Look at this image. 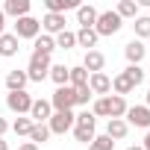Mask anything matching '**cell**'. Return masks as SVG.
<instances>
[{
  "label": "cell",
  "instance_id": "cell-1",
  "mask_svg": "<svg viewBox=\"0 0 150 150\" xmlns=\"http://www.w3.org/2000/svg\"><path fill=\"white\" fill-rule=\"evenodd\" d=\"M127 100L124 97H118V94H106V97H97L94 100V109H91V115H100V118H124L127 115Z\"/></svg>",
  "mask_w": 150,
  "mask_h": 150
},
{
  "label": "cell",
  "instance_id": "cell-2",
  "mask_svg": "<svg viewBox=\"0 0 150 150\" xmlns=\"http://www.w3.org/2000/svg\"><path fill=\"white\" fill-rule=\"evenodd\" d=\"M74 135H77V141H83V144H91L94 141V115L88 109L74 118Z\"/></svg>",
  "mask_w": 150,
  "mask_h": 150
},
{
  "label": "cell",
  "instance_id": "cell-3",
  "mask_svg": "<svg viewBox=\"0 0 150 150\" xmlns=\"http://www.w3.org/2000/svg\"><path fill=\"white\" fill-rule=\"evenodd\" d=\"M124 27V21H121V15L118 12H97V24H94V33L97 35H115L118 30Z\"/></svg>",
  "mask_w": 150,
  "mask_h": 150
},
{
  "label": "cell",
  "instance_id": "cell-4",
  "mask_svg": "<svg viewBox=\"0 0 150 150\" xmlns=\"http://www.w3.org/2000/svg\"><path fill=\"white\" fill-rule=\"evenodd\" d=\"M44 77H50V56L33 53V56H30V65H27V80L41 83Z\"/></svg>",
  "mask_w": 150,
  "mask_h": 150
},
{
  "label": "cell",
  "instance_id": "cell-5",
  "mask_svg": "<svg viewBox=\"0 0 150 150\" xmlns=\"http://www.w3.org/2000/svg\"><path fill=\"white\" fill-rule=\"evenodd\" d=\"M50 106H53L56 112H71L74 106H77V91H74L71 86L56 88V91H53V97H50Z\"/></svg>",
  "mask_w": 150,
  "mask_h": 150
},
{
  "label": "cell",
  "instance_id": "cell-6",
  "mask_svg": "<svg viewBox=\"0 0 150 150\" xmlns=\"http://www.w3.org/2000/svg\"><path fill=\"white\" fill-rule=\"evenodd\" d=\"M38 30H41V21H35L33 15H27V18H18V24H15V38H38Z\"/></svg>",
  "mask_w": 150,
  "mask_h": 150
},
{
  "label": "cell",
  "instance_id": "cell-7",
  "mask_svg": "<svg viewBox=\"0 0 150 150\" xmlns=\"http://www.w3.org/2000/svg\"><path fill=\"white\" fill-rule=\"evenodd\" d=\"M74 118H77L74 112H53V115H50L47 129H50V132H56V135H65V132L74 127Z\"/></svg>",
  "mask_w": 150,
  "mask_h": 150
},
{
  "label": "cell",
  "instance_id": "cell-8",
  "mask_svg": "<svg viewBox=\"0 0 150 150\" xmlns=\"http://www.w3.org/2000/svg\"><path fill=\"white\" fill-rule=\"evenodd\" d=\"M6 106H9L12 112L24 115V112L33 109V97H30L27 91H9V94H6Z\"/></svg>",
  "mask_w": 150,
  "mask_h": 150
},
{
  "label": "cell",
  "instance_id": "cell-9",
  "mask_svg": "<svg viewBox=\"0 0 150 150\" xmlns=\"http://www.w3.org/2000/svg\"><path fill=\"white\" fill-rule=\"evenodd\" d=\"M50 115H53L50 100H33V109H30L33 124H44V121H50Z\"/></svg>",
  "mask_w": 150,
  "mask_h": 150
},
{
  "label": "cell",
  "instance_id": "cell-10",
  "mask_svg": "<svg viewBox=\"0 0 150 150\" xmlns=\"http://www.w3.org/2000/svg\"><path fill=\"white\" fill-rule=\"evenodd\" d=\"M127 121L135 124V127L150 129V109H147V106H129V109H127Z\"/></svg>",
  "mask_w": 150,
  "mask_h": 150
},
{
  "label": "cell",
  "instance_id": "cell-11",
  "mask_svg": "<svg viewBox=\"0 0 150 150\" xmlns=\"http://www.w3.org/2000/svg\"><path fill=\"white\" fill-rule=\"evenodd\" d=\"M88 88H91V94H109L112 91V80L106 77V74H91L88 77Z\"/></svg>",
  "mask_w": 150,
  "mask_h": 150
},
{
  "label": "cell",
  "instance_id": "cell-12",
  "mask_svg": "<svg viewBox=\"0 0 150 150\" xmlns=\"http://www.w3.org/2000/svg\"><path fill=\"white\" fill-rule=\"evenodd\" d=\"M144 53H147V47H144L138 38H132V41L124 47V56H127V62H129V65H138V62L144 59Z\"/></svg>",
  "mask_w": 150,
  "mask_h": 150
},
{
  "label": "cell",
  "instance_id": "cell-13",
  "mask_svg": "<svg viewBox=\"0 0 150 150\" xmlns=\"http://www.w3.org/2000/svg\"><path fill=\"white\" fill-rule=\"evenodd\" d=\"M103 65H106V56H103L100 50H88V53H86V62H83L86 71H91V74H103Z\"/></svg>",
  "mask_w": 150,
  "mask_h": 150
},
{
  "label": "cell",
  "instance_id": "cell-14",
  "mask_svg": "<svg viewBox=\"0 0 150 150\" xmlns=\"http://www.w3.org/2000/svg\"><path fill=\"white\" fill-rule=\"evenodd\" d=\"M77 21H80L83 30H94V24H97V9H94V6H80V9H77Z\"/></svg>",
  "mask_w": 150,
  "mask_h": 150
},
{
  "label": "cell",
  "instance_id": "cell-15",
  "mask_svg": "<svg viewBox=\"0 0 150 150\" xmlns=\"http://www.w3.org/2000/svg\"><path fill=\"white\" fill-rule=\"evenodd\" d=\"M3 15H15V18H27L30 15V0H6Z\"/></svg>",
  "mask_w": 150,
  "mask_h": 150
},
{
  "label": "cell",
  "instance_id": "cell-16",
  "mask_svg": "<svg viewBox=\"0 0 150 150\" xmlns=\"http://www.w3.org/2000/svg\"><path fill=\"white\" fill-rule=\"evenodd\" d=\"M44 6H47V12H53V15H65L68 9H80L77 0H44Z\"/></svg>",
  "mask_w": 150,
  "mask_h": 150
},
{
  "label": "cell",
  "instance_id": "cell-17",
  "mask_svg": "<svg viewBox=\"0 0 150 150\" xmlns=\"http://www.w3.org/2000/svg\"><path fill=\"white\" fill-rule=\"evenodd\" d=\"M41 27L47 30V33H65V15H53V12H47L44 15V21H41Z\"/></svg>",
  "mask_w": 150,
  "mask_h": 150
},
{
  "label": "cell",
  "instance_id": "cell-18",
  "mask_svg": "<svg viewBox=\"0 0 150 150\" xmlns=\"http://www.w3.org/2000/svg\"><path fill=\"white\" fill-rule=\"evenodd\" d=\"M27 83H30L27 80V71H9V77H6V88L9 91H24Z\"/></svg>",
  "mask_w": 150,
  "mask_h": 150
},
{
  "label": "cell",
  "instance_id": "cell-19",
  "mask_svg": "<svg viewBox=\"0 0 150 150\" xmlns=\"http://www.w3.org/2000/svg\"><path fill=\"white\" fill-rule=\"evenodd\" d=\"M15 53H18L15 33H3V35H0V56H15Z\"/></svg>",
  "mask_w": 150,
  "mask_h": 150
},
{
  "label": "cell",
  "instance_id": "cell-20",
  "mask_svg": "<svg viewBox=\"0 0 150 150\" xmlns=\"http://www.w3.org/2000/svg\"><path fill=\"white\" fill-rule=\"evenodd\" d=\"M68 83H71V88H80V86H88V71L80 65V68H71V74H68Z\"/></svg>",
  "mask_w": 150,
  "mask_h": 150
},
{
  "label": "cell",
  "instance_id": "cell-21",
  "mask_svg": "<svg viewBox=\"0 0 150 150\" xmlns=\"http://www.w3.org/2000/svg\"><path fill=\"white\" fill-rule=\"evenodd\" d=\"M106 135H109L112 141L124 138V135H127V121H121V118H112V121H109V127H106Z\"/></svg>",
  "mask_w": 150,
  "mask_h": 150
},
{
  "label": "cell",
  "instance_id": "cell-22",
  "mask_svg": "<svg viewBox=\"0 0 150 150\" xmlns=\"http://www.w3.org/2000/svg\"><path fill=\"white\" fill-rule=\"evenodd\" d=\"M68 74H71V68H65V65H50V80L62 88V86H68Z\"/></svg>",
  "mask_w": 150,
  "mask_h": 150
},
{
  "label": "cell",
  "instance_id": "cell-23",
  "mask_svg": "<svg viewBox=\"0 0 150 150\" xmlns=\"http://www.w3.org/2000/svg\"><path fill=\"white\" fill-rule=\"evenodd\" d=\"M97 38H100V35H97L94 30H80V33H77V44L86 47V50H91V47L97 44Z\"/></svg>",
  "mask_w": 150,
  "mask_h": 150
},
{
  "label": "cell",
  "instance_id": "cell-24",
  "mask_svg": "<svg viewBox=\"0 0 150 150\" xmlns=\"http://www.w3.org/2000/svg\"><path fill=\"white\" fill-rule=\"evenodd\" d=\"M112 88H115V94H118V97H124V94H129V91H132L135 86H132V83H129V80L124 77V74H118V77L112 80Z\"/></svg>",
  "mask_w": 150,
  "mask_h": 150
},
{
  "label": "cell",
  "instance_id": "cell-25",
  "mask_svg": "<svg viewBox=\"0 0 150 150\" xmlns=\"http://www.w3.org/2000/svg\"><path fill=\"white\" fill-rule=\"evenodd\" d=\"M56 50V41L50 38V35H38L35 38V53H41V56H50Z\"/></svg>",
  "mask_w": 150,
  "mask_h": 150
},
{
  "label": "cell",
  "instance_id": "cell-26",
  "mask_svg": "<svg viewBox=\"0 0 150 150\" xmlns=\"http://www.w3.org/2000/svg\"><path fill=\"white\" fill-rule=\"evenodd\" d=\"M115 12L121 15V21H124V18H135V12H138V3H135V0H121Z\"/></svg>",
  "mask_w": 150,
  "mask_h": 150
},
{
  "label": "cell",
  "instance_id": "cell-27",
  "mask_svg": "<svg viewBox=\"0 0 150 150\" xmlns=\"http://www.w3.org/2000/svg\"><path fill=\"white\" fill-rule=\"evenodd\" d=\"M47 138H50L47 124H35V127L30 129V141H33V144H41V141H47Z\"/></svg>",
  "mask_w": 150,
  "mask_h": 150
},
{
  "label": "cell",
  "instance_id": "cell-28",
  "mask_svg": "<svg viewBox=\"0 0 150 150\" xmlns=\"http://www.w3.org/2000/svg\"><path fill=\"white\" fill-rule=\"evenodd\" d=\"M53 41H56V47H62V50H71L74 44H77V33H68V30H65V33H59Z\"/></svg>",
  "mask_w": 150,
  "mask_h": 150
},
{
  "label": "cell",
  "instance_id": "cell-29",
  "mask_svg": "<svg viewBox=\"0 0 150 150\" xmlns=\"http://www.w3.org/2000/svg\"><path fill=\"white\" fill-rule=\"evenodd\" d=\"M124 77L132 83V86H141V80H144V71L138 68V65H127V71H124Z\"/></svg>",
  "mask_w": 150,
  "mask_h": 150
},
{
  "label": "cell",
  "instance_id": "cell-30",
  "mask_svg": "<svg viewBox=\"0 0 150 150\" xmlns=\"http://www.w3.org/2000/svg\"><path fill=\"white\" fill-rule=\"evenodd\" d=\"M35 124H33V118H18L15 124H12V129H15V135H30V129H33Z\"/></svg>",
  "mask_w": 150,
  "mask_h": 150
},
{
  "label": "cell",
  "instance_id": "cell-31",
  "mask_svg": "<svg viewBox=\"0 0 150 150\" xmlns=\"http://www.w3.org/2000/svg\"><path fill=\"white\" fill-rule=\"evenodd\" d=\"M132 27H135V35H138V38H150V18H147V15H144V18H135Z\"/></svg>",
  "mask_w": 150,
  "mask_h": 150
},
{
  "label": "cell",
  "instance_id": "cell-32",
  "mask_svg": "<svg viewBox=\"0 0 150 150\" xmlns=\"http://www.w3.org/2000/svg\"><path fill=\"white\" fill-rule=\"evenodd\" d=\"M112 147H115V141L109 135H94V141L88 144V150H112Z\"/></svg>",
  "mask_w": 150,
  "mask_h": 150
},
{
  "label": "cell",
  "instance_id": "cell-33",
  "mask_svg": "<svg viewBox=\"0 0 150 150\" xmlns=\"http://www.w3.org/2000/svg\"><path fill=\"white\" fill-rule=\"evenodd\" d=\"M74 91H77V106H88V100H91V88L88 86H80Z\"/></svg>",
  "mask_w": 150,
  "mask_h": 150
},
{
  "label": "cell",
  "instance_id": "cell-34",
  "mask_svg": "<svg viewBox=\"0 0 150 150\" xmlns=\"http://www.w3.org/2000/svg\"><path fill=\"white\" fill-rule=\"evenodd\" d=\"M18 150H38V144H33V141H27V144H21Z\"/></svg>",
  "mask_w": 150,
  "mask_h": 150
},
{
  "label": "cell",
  "instance_id": "cell-35",
  "mask_svg": "<svg viewBox=\"0 0 150 150\" xmlns=\"http://www.w3.org/2000/svg\"><path fill=\"white\" fill-rule=\"evenodd\" d=\"M3 27H6V15H3V9H0V35H3Z\"/></svg>",
  "mask_w": 150,
  "mask_h": 150
},
{
  "label": "cell",
  "instance_id": "cell-36",
  "mask_svg": "<svg viewBox=\"0 0 150 150\" xmlns=\"http://www.w3.org/2000/svg\"><path fill=\"white\" fill-rule=\"evenodd\" d=\"M141 150H150V129H147V135H144V147Z\"/></svg>",
  "mask_w": 150,
  "mask_h": 150
},
{
  "label": "cell",
  "instance_id": "cell-37",
  "mask_svg": "<svg viewBox=\"0 0 150 150\" xmlns=\"http://www.w3.org/2000/svg\"><path fill=\"white\" fill-rule=\"evenodd\" d=\"M6 129H9V124H6V121H3V118H0V135H3V132H6Z\"/></svg>",
  "mask_w": 150,
  "mask_h": 150
},
{
  "label": "cell",
  "instance_id": "cell-38",
  "mask_svg": "<svg viewBox=\"0 0 150 150\" xmlns=\"http://www.w3.org/2000/svg\"><path fill=\"white\" fill-rule=\"evenodd\" d=\"M0 150H9V144H6V141H3V138H0Z\"/></svg>",
  "mask_w": 150,
  "mask_h": 150
},
{
  "label": "cell",
  "instance_id": "cell-39",
  "mask_svg": "<svg viewBox=\"0 0 150 150\" xmlns=\"http://www.w3.org/2000/svg\"><path fill=\"white\" fill-rule=\"evenodd\" d=\"M147 109H150V91H147Z\"/></svg>",
  "mask_w": 150,
  "mask_h": 150
},
{
  "label": "cell",
  "instance_id": "cell-40",
  "mask_svg": "<svg viewBox=\"0 0 150 150\" xmlns=\"http://www.w3.org/2000/svg\"><path fill=\"white\" fill-rule=\"evenodd\" d=\"M127 150H141V147H127Z\"/></svg>",
  "mask_w": 150,
  "mask_h": 150
},
{
  "label": "cell",
  "instance_id": "cell-41",
  "mask_svg": "<svg viewBox=\"0 0 150 150\" xmlns=\"http://www.w3.org/2000/svg\"><path fill=\"white\" fill-rule=\"evenodd\" d=\"M0 71H3V68H0Z\"/></svg>",
  "mask_w": 150,
  "mask_h": 150
}]
</instances>
